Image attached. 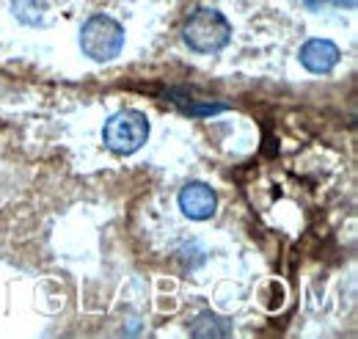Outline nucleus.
<instances>
[{
  "label": "nucleus",
  "instance_id": "1",
  "mask_svg": "<svg viewBox=\"0 0 358 339\" xmlns=\"http://www.w3.org/2000/svg\"><path fill=\"white\" fill-rule=\"evenodd\" d=\"M182 39L190 50L210 55V53H218L229 44L231 25L218 8H196L182 28Z\"/></svg>",
  "mask_w": 358,
  "mask_h": 339
},
{
  "label": "nucleus",
  "instance_id": "2",
  "mask_svg": "<svg viewBox=\"0 0 358 339\" xmlns=\"http://www.w3.org/2000/svg\"><path fill=\"white\" fill-rule=\"evenodd\" d=\"M80 47L91 61H113L124 47V28L105 14H94L80 28Z\"/></svg>",
  "mask_w": 358,
  "mask_h": 339
},
{
  "label": "nucleus",
  "instance_id": "3",
  "mask_svg": "<svg viewBox=\"0 0 358 339\" xmlns=\"http://www.w3.org/2000/svg\"><path fill=\"white\" fill-rule=\"evenodd\" d=\"M105 144L113 155H133L149 138V119L141 111H119L105 122Z\"/></svg>",
  "mask_w": 358,
  "mask_h": 339
},
{
  "label": "nucleus",
  "instance_id": "4",
  "mask_svg": "<svg viewBox=\"0 0 358 339\" xmlns=\"http://www.w3.org/2000/svg\"><path fill=\"white\" fill-rule=\"evenodd\" d=\"M179 207H182V212H185L187 218H193V221H207V218L215 215L218 196H215V191H213L210 185H204V182H190V185H185L182 193H179Z\"/></svg>",
  "mask_w": 358,
  "mask_h": 339
},
{
  "label": "nucleus",
  "instance_id": "5",
  "mask_svg": "<svg viewBox=\"0 0 358 339\" xmlns=\"http://www.w3.org/2000/svg\"><path fill=\"white\" fill-rule=\"evenodd\" d=\"M339 58H342L339 47L334 42H328V39H309V42L301 47V64L309 72H314V75L331 72L339 64Z\"/></svg>",
  "mask_w": 358,
  "mask_h": 339
},
{
  "label": "nucleus",
  "instance_id": "6",
  "mask_svg": "<svg viewBox=\"0 0 358 339\" xmlns=\"http://www.w3.org/2000/svg\"><path fill=\"white\" fill-rule=\"evenodd\" d=\"M45 11H47L45 0H14V14H17L22 22H28V25L42 22Z\"/></svg>",
  "mask_w": 358,
  "mask_h": 339
}]
</instances>
